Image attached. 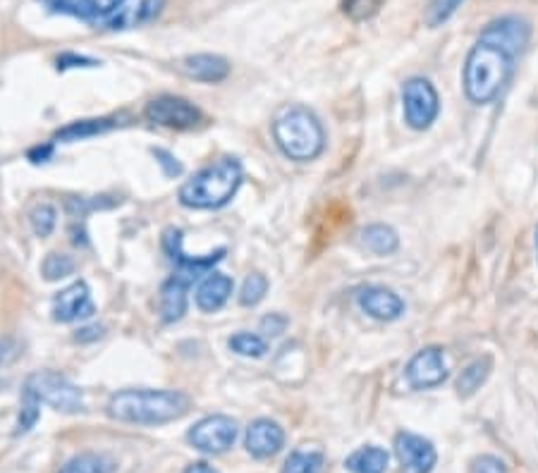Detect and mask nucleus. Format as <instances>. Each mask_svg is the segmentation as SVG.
I'll use <instances>...</instances> for the list:
<instances>
[{
    "label": "nucleus",
    "mask_w": 538,
    "mask_h": 473,
    "mask_svg": "<svg viewBox=\"0 0 538 473\" xmlns=\"http://www.w3.org/2000/svg\"><path fill=\"white\" fill-rule=\"evenodd\" d=\"M187 438L201 452L223 454V452H228L232 445H235L237 423L232 421L230 416H223V414L206 416V419L194 423Z\"/></svg>",
    "instance_id": "nucleus-7"
},
{
    "label": "nucleus",
    "mask_w": 538,
    "mask_h": 473,
    "mask_svg": "<svg viewBox=\"0 0 538 473\" xmlns=\"http://www.w3.org/2000/svg\"><path fill=\"white\" fill-rule=\"evenodd\" d=\"M359 242H362V247L369 251V254H376V256L395 254L397 247H400V237H397V232L390 225H383V223L366 225L364 230L359 232Z\"/></svg>",
    "instance_id": "nucleus-21"
},
{
    "label": "nucleus",
    "mask_w": 538,
    "mask_h": 473,
    "mask_svg": "<svg viewBox=\"0 0 538 473\" xmlns=\"http://www.w3.org/2000/svg\"><path fill=\"white\" fill-rule=\"evenodd\" d=\"M154 156H156V161L161 163V168L168 177H177L182 172V165L177 163V158L173 156V153H168L163 149H154Z\"/></svg>",
    "instance_id": "nucleus-37"
},
{
    "label": "nucleus",
    "mask_w": 538,
    "mask_h": 473,
    "mask_svg": "<svg viewBox=\"0 0 538 473\" xmlns=\"http://www.w3.org/2000/svg\"><path fill=\"white\" fill-rule=\"evenodd\" d=\"M321 471H323L321 450H295L283 464V473H321Z\"/></svg>",
    "instance_id": "nucleus-25"
},
{
    "label": "nucleus",
    "mask_w": 538,
    "mask_h": 473,
    "mask_svg": "<svg viewBox=\"0 0 538 473\" xmlns=\"http://www.w3.org/2000/svg\"><path fill=\"white\" fill-rule=\"evenodd\" d=\"M469 473H507V466L500 457L481 454V457H476L472 466H469Z\"/></svg>",
    "instance_id": "nucleus-34"
},
{
    "label": "nucleus",
    "mask_w": 538,
    "mask_h": 473,
    "mask_svg": "<svg viewBox=\"0 0 538 473\" xmlns=\"http://www.w3.org/2000/svg\"><path fill=\"white\" fill-rule=\"evenodd\" d=\"M163 247H165V251H168V256L175 261L177 275H182V278L189 280V282L201 278V275H209L211 268L216 266V263L225 254V249H218L216 254L201 256V258L185 254V251H182V230H175V227L165 230Z\"/></svg>",
    "instance_id": "nucleus-11"
},
{
    "label": "nucleus",
    "mask_w": 538,
    "mask_h": 473,
    "mask_svg": "<svg viewBox=\"0 0 538 473\" xmlns=\"http://www.w3.org/2000/svg\"><path fill=\"white\" fill-rule=\"evenodd\" d=\"M345 469L350 473H385V469H388V452L376 445L362 447V450L352 452L345 459Z\"/></svg>",
    "instance_id": "nucleus-22"
},
{
    "label": "nucleus",
    "mask_w": 538,
    "mask_h": 473,
    "mask_svg": "<svg viewBox=\"0 0 538 473\" xmlns=\"http://www.w3.org/2000/svg\"><path fill=\"white\" fill-rule=\"evenodd\" d=\"M242 165L237 158H220L204 168L180 189V204L197 211L225 206L242 184Z\"/></svg>",
    "instance_id": "nucleus-3"
},
{
    "label": "nucleus",
    "mask_w": 538,
    "mask_h": 473,
    "mask_svg": "<svg viewBox=\"0 0 538 473\" xmlns=\"http://www.w3.org/2000/svg\"><path fill=\"white\" fill-rule=\"evenodd\" d=\"M55 220H58V211L51 204H39L29 213V223H32L36 237H48L53 232Z\"/></svg>",
    "instance_id": "nucleus-33"
},
{
    "label": "nucleus",
    "mask_w": 538,
    "mask_h": 473,
    "mask_svg": "<svg viewBox=\"0 0 538 473\" xmlns=\"http://www.w3.org/2000/svg\"><path fill=\"white\" fill-rule=\"evenodd\" d=\"M110 471H113V466H110L106 457L84 452V454H77V457H72L58 473H110Z\"/></svg>",
    "instance_id": "nucleus-26"
},
{
    "label": "nucleus",
    "mask_w": 538,
    "mask_h": 473,
    "mask_svg": "<svg viewBox=\"0 0 538 473\" xmlns=\"http://www.w3.org/2000/svg\"><path fill=\"white\" fill-rule=\"evenodd\" d=\"M359 306L376 321H397L405 313V301L400 294L383 285H366L357 294Z\"/></svg>",
    "instance_id": "nucleus-14"
},
{
    "label": "nucleus",
    "mask_w": 538,
    "mask_h": 473,
    "mask_svg": "<svg viewBox=\"0 0 538 473\" xmlns=\"http://www.w3.org/2000/svg\"><path fill=\"white\" fill-rule=\"evenodd\" d=\"M75 258L67 256V254H48L44 266H41V273H44V278L48 282L55 280H63L67 275L75 273Z\"/></svg>",
    "instance_id": "nucleus-29"
},
{
    "label": "nucleus",
    "mask_w": 538,
    "mask_h": 473,
    "mask_svg": "<svg viewBox=\"0 0 538 473\" xmlns=\"http://www.w3.org/2000/svg\"><path fill=\"white\" fill-rule=\"evenodd\" d=\"M531 24L519 15H505L500 20H493L484 32L479 34V41L491 43V46L503 48L505 53L519 58L524 48L529 46Z\"/></svg>",
    "instance_id": "nucleus-9"
},
{
    "label": "nucleus",
    "mask_w": 538,
    "mask_h": 473,
    "mask_svg": "<svg viewBox=\"0 0 538 473\" xmlns=\"http://www.w3.org/2000/svg\"><path fill=\"white\" fill-rule=\"evenodd\" d=\"M48 10L60 12V15H72L79 20L103 24L120 8L125 0H41Z\"/></svg>",
    "instance_id": "nucleus-17"
},
{
    "label": "nucleus",
    "mask_w": 538,
    "mask_h": 473,
    "mask_svg": "<svg viewBox=\"0 0 538 473\" xmlns=\"http://www.w3.org/2000/svg\"><path fill=\"white\" fill-rule=\"evenodd\" d=\"M96 337H101V328L96 325V328H84L79 330V333L75 335L77 342H87V340H96Z\"/></svg>",
    "instance_id": "nucleus-39"
},
{
    "label": "nucleus",
    "mask_w": 538,
    "mask_h": 473,
    "mask_svg": "<svg viewBox=\"0 0 538 473\" xmlns=\"http://www.w3.org/2000/svg\"><path fill=\"white\" fill-rule=\"evenodd\" d=\"M247 452L256 459L275 457L285 445V430L280 423L271 419H256L252 426L247 428V438H244Z\"/></svg>",
    "instance_id": "nucleus-16"
},
{
    "label": "nucleus",
    "mask_w": 538,
    "mask_h": 473,
    "mask_svg": "<svg viewBox=\"0 0 538 473\" xmlns=\"http://www.w3.org/2000/svg\"><path fill=\"white\" fill-rule=\"evenodd\" d=\"M273 139L287 158L307 163L319 158L326 146L323 125L309 108H287L273 122Z\"/></svg>",
    "instance_id": "nucleus-4"
},
{
    "label": "nucleus",
    "mask_w": 538,
    "mask_h": 473,
    "mask_svg": "<svg viewBox=\"0 0 538 473\" xmlns=\"http://www.w3.org/2000/svg\"><path fill=\"white\" fill-rule=\"evenodd\" d=\"M385 0H342V15L352 22H366L376 17Z\"/></svg>",
    "instance_id": "nucleus-28"
},
{
    "label": "nucleus",
    "mask_w": 538,
    "mask_h": 473,
    "mask_svg": "<svg viewBox=\"0 0 538 473\" xmlns=\"http://www.w3.org/2000/svg\"><path fill=\"white\" fill-rule=\"evenodd\" d=\"M230 349L240 356H252V359H259L268 352V342L261 335L254 333H237L230 337Z\"/></svg>",
    "instance_id": "nucleus-27"
},
{
    "label": "nucleus",
    "mask_w": 538,
    "mask_h": 473,
    "mask_svg": "<svg viewBox=\"0 0 538 473\" xmlns=\"http://www.w3.org/2000/svg\"><path fill=\"white\" fill-rule=\"evenodd\" d=\"M118 122H113L110 118H99V120H79L70 122L63 129L55 132V141H63V144H70V141L79 139H89V137H99L103 132H110Z\"/></svg>",
    "instance_id": "nucleus-24"
},
{
    "label": "nucleus",
    "mask_w": 538,
    "mask_h": 473,
    "mask_svg": "<svg viewBox=\"0 0 538 473\" xmlns=\"http://www.w3.org/2000/svg\"><path fill=\"white\" fill-rule=\"evenodd\" d=\"M187 285L189 280L182 278V275H173V278L163 282L161 297H158V313H161L163 323H175L185 316Z\"/></svg>",
    "instance_id": "nucleus-19"
},
{
    "label": "nucleus",
    "mask_w": 538,
    "mask_h": 473,
    "mask_svg": "<svg viewBox=\"0 0 538 473\" xmlns=\"http://www.w3.org/2000/svg\"><path fill=\"white\" fill-rule=\"evenodd\" d=\"M180 72L194 82H204V84H218L223 79H228L230 75V63L220 55L213 53H197V55H187V58L180 60Z\"/></svg>",
    "instance_id": "nucleus-18"
},
{
    "label": "nucleus",
    "mask_w": 538,
    "mask_h": 473,
    "mask_svg": "<svg viewBox=\"0 0 538 473\" xmlns=\"http://www.w3.org/2000/svg\"><path fill=\"white\" fill-rule=\"evenodd\" d=\"M189 397L175 390H122L108 402V416L122 423L161 426L187 414Z\"/></svg>",
    "instance_id": "nucleus-2"
},
{
    "label": "nucleus",
    "mask_w": 538,
    "mask_h": 473,
    "mask_svg": "<svg viewBox=\"0 0 538 473\" xmlns=\"http://www.w3.org/2000/svg\"><path fill=\"white\" fill-rule=\"evenodd\" d=\"M464 3V0H431L429 8H426L424 20L429 24L431 29L440 27V24H445L450 20L452 15H455L457 8Z\"/></svg>",
    "instance_id": "nucleus-32"
},
{
    "label": "nucleus",
    "mask_w": 538,
    "mask_h": 473,
    "mask_svg": "<svg viewBox=\"0 0 538 473\" xmlns=\"http://www.w3.org/2000/svg\"><path fill=\"white\" fill-rule=\"evenodd\" d=\"M41 416V399L34 395V392L24 390L22 392V411H20V421H17V435L29 433L36 426V421H39Z\"/></svg>",
    "instance_id": "nucleus-30"
},
{
    "label": "nucleus",
    "mask_w": 538,
    "mask_h": 473,
    "mask_svg": "<svg viewBox=\"0 0 538 473\" xmlns=\"http://www.w3.org/2000/svg\"><path fill=\"white\" fill-rule=\"evenodd\" d=\"M402 106H405V122L417 132L429 129L438 120L440 98L436 86L424 77L407 79L402 86Z\"/></svg>",
    "instance_id": "nucleus-6"
},
{
    "label": "nucleus",
    "mask_w": 538,
    "mask_h": 473,
    "mask_svg": "<svg viewBox=\"0 0 538 473\" xmlns=\"http://www.w3.org/2000/svg\"><path fill=\"white\" fill-rule=\"evenodd\" d=\"M287 325H290V318L283 316V313H268L264 321H261V333L266 337H280L285 333Z\"/></svg>",
    "instance_id": "nucleus-35"
},
{
    "label": "nucleus",
    "mask_w": 538,
    "mask_h": 473,
    "mask_svg": "<svg viewBox=\"0 0 538 473\" xmlns=\"http://www.w3.org/2000/svg\"><path fill=\"white\" fill-rule=\"evenodd\" d=\"M232 294V280L223 273H209L197 287V306L201 311L213 313L223 309Z\"/></svg>",
    "instance_id": "nucleus-20"
},
{
    "label": "nucleus",
    "mask_w": 538,
    "mask_h": 473,
    "mask_svg": "<svg viewBox=\"0 0 538 473\" xmlns=\"http://www.w3.org/2000/svg\"><path fill=\"white\" fill-rule=\"evenodd\" d=\"M24 390L34 392L41 399V404L65 411V414H77L84 409V397L70 380L53 371H39L32 373L24 383Z\"/></svg>",
    "instance_id": "nucleus-5"
},
{
    "label": "nucleus",
    "mask_w": 538,
    "mask_h": 473,
    "mask_svg": "<svg viewBox=\"0 0 538 473\" xmlns=\"http://www.w3.org/2000/svg\"><path fill=\"white\" fill-rule=\"evenodd\" d=\"M515 63V55L505 53L503 48L476 41L467 55V60H464V94H467L469 101L476 103V106L493 103L495 98L503 94L505 86L510 84Z\"/></svg>",
    "instance_id": "nucleus-1"
},
{
    "label": "nucleus",
    "mask_w": 538,
    "mask_h": 473,
    "mask_svg": "<svg viewBox=\"0 0 538 473\" xmlns=\"http://www.w3.org/2000/svg\"><path fill=\"white\" fill-rule=\"evenodd\" d=\"M493 361L484 356V359H474L472 364L464 366L462 373L457 376V395L460 397H472L476 395V390H481V385L486 383L488 376H491Z\"/></svg>",
    "instance_id": "nucleus-23"
},
{
    "label": "nucleus",
    "mask_w": 538,
    "mask_h": 473,
    "mask_svg": "<svg viewBox=\"0 0 538 473\" xmlns=\"http://www.w3.org/2000/svg\"><path fill=\"white\" fill-rule=\"evenodd\" d=\"M146 120L170 129H192L201 122V110L180 96H158L144 110Z\"/></svg>",
    "instance_id": "nucleus-8"
},
{
    "label": "nucleus",
    "mask_w": 538,
    "mask_h": 473,
    "mask_svg": "<svg viewBox=\"0 0 538 473\" xmlns=\"http://www.w3.org/2000/svg\"><path fill=\"white\" fill-rule=\"evenodd\" d=\"M51 156H53V144L36 146V149L29 151V161L32 163H46Z\"/></svg>",
    "instance_id": "nucleus-38"
},
{
    "label": "nucleus",
    "mask_w": 538,
    "mask_h": 473,
    "mask_svg": "<svg viewBox=\"0 0 538 473\" xmlns=\"http://www.w3.org/2000/svg\"><path fill=\"white\" fill-rule=\"evenodd\" d=\"M268 292V280L266 275L252 273L247 280H244L242 290H240V304L242 306H256L261 304Z\"/></svg>",
    "instance_id": "nucleus-31"
},
{
    "label": "nucleus",
    "mask_w": 538,
    "mask_h": 473,
    "mask_svg": "<svg viewBox=\"0 0 538 473\" xmlns=\"http://www.w3.org/2000/svg\"><path fill=\"white\" fill-rule=\"evenodd\" d=\"M96 65H101L99 60L84 58V55L75 53H65L58 58V70H70V67H96Z\"/></svg>",
    "instance_id": "nucleus-36"
},
{
    "label": "nucleus",
    "mask_w": 538,
    "mask_h": 473,
    "mask_svg": "<svg viewBox=\"0 0 538 473\" xmlns=\"http://www.w3.org/2000/svg\"><path fill=\"white\" fill-rule=\"evenodd\" d=\"M185 473H218V471L213 469V466H209V464L197 462V464H192V466H189V469H187Z\"/></svg>",
    "instance_id": "nucleus-40"
},
{
    "label": "nucleus",
    "mask_w": 538,
    "mask_h": 473,
    "mask_svg": "<svg viewBox=\"0 0 538 473\" xmlns=\"http://www.w3.org/2000/svg\"><path fill=\"white\" fill-rule=\"evenodd\" d=\"M395 454L409 473H431L438 462L433 442L417 433H397Z\"/></svg>",
    "instance_id": "nucleus-12"
},
{
    "label": "nucleus",
    "mask_w": 538,
    "mask_h": 473,
    "mask_svg": "<svg viewBox=\"0 0 538 473\" xmlns=\"http://www.w3.org/2000/svg\"><path fill=\"white\" fill-rule=\"evenodd\" d=\"M536 242H538V237H536Z\"/></svg>",
    "instance_id": "nucleus-41"
},
{
    "label": "nucleus",
    "mask_w": 538,
    "mask_h": 473,
    "mask_svg": "<svg viewBox=\"0 0 538 473\" xmlns=\"http://www.w3.org/2000/svg\"><path fill=\"white\" fill-rule=\"evenodd\" d=\"M0 354H3V352H0Z\"/></svg>",
    "instance_id": "nucleus-42"
},
{
    "label": "nucleus",
    "mask_w": 538,
    "mask_h": 473,
    "mask_svg": "<svg viewBox=\"0 0 538 473\" xmlns=\"http://www.w3.org/2000/svg\"><path fill=\"white\" fill-rule=\"evenodd\" d=\"M163 3L165 0H125L101 27L110 29V32H125V29L142 27V24L156 20L158 12L163 10Z\"/></svg>",
    "instance_id": "nucleus-15"
},
{
    "label": "nucleus",
    "mask_w": 538,
    "mask_h": 473,
    "mask_svg": "<svg viewBox=\"0 0 538 473\" xmlns=\"http://www.w3.org/2000/svg\"><path fill=\"white\" fill-rule=\"evenodd\" d=\"M96 313L94 301H91V292L87 282H72L70 287H65L63 292L55 294L53 299V318L58 323H72V321H84Z\"/></svg>",
    "instance_id": "nucleus-13"
},
{
    "label": "nucleus",
    "mask_w": 538,
    "mask_h": 473,
    "mask_svg": "<svg viewBox=\"0 0 538 473\" xmlns=\"http://www.w3.org/2000/svg\"><path fill=\"white\" fill-rule=\"evenodd\" d=\"M407 383L414 390H431L448 380V361L440 347H424L409 359L407 364Z\"/></svg>",
    "instance_id": "nucleus-10"
}]
</instances>
